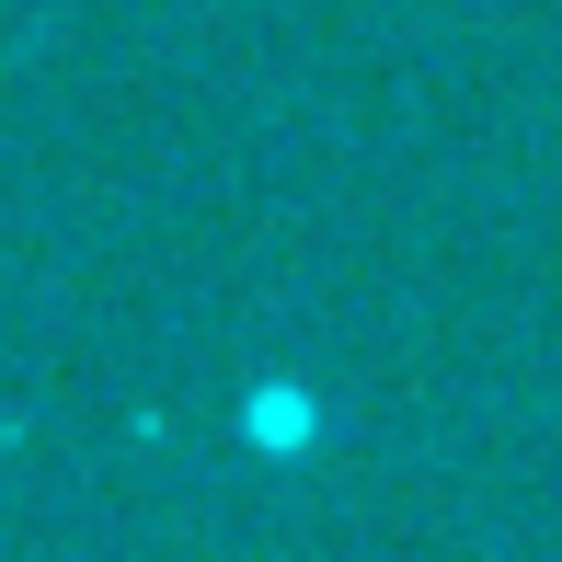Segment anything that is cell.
I'll use <instances>...</instances> for the list:
<instances>
[{
  "mask_svg": "<svg viewBox=\"0 0 562 562\" xmlns=\"http://www.w3.org/2000/svg\"><path fill=\"white\" fill-rule=\"evenodd\" d=\"M252 448H311V402H299V391H252Z\"/></svg>",
  "mask_w": 562,
  "mask_h": 562,
  "instance_id": "1",
  "label": "cell"
}]
</instances>
